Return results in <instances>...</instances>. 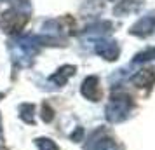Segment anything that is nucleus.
Masks as SVG:
<instances>
[{
	"instance_id": "f257e3e1",
	"label": "nucleus",
	"mask_w": 155,
	"mask_h": 150,
	"mask_svg": "<svg viewBox=\"0 0 155 150\" xmlns=\"http://www.w3.org/2000/svg\"><path fill=\"white\" fill-rule=\"evenodd\" d=\"M133 100L131 96L127 94H113L112 96V101L106 105V119L110 122H122L124 119H127V115L133 108Z\"/></svg>"
},
{
	"instance_id": "f03ea898",
	"label": "nucleus",
	"mask_w": 155,
	"mask_h": 150,
	"mask_svg": "<svg viewBox=\"0 0 155 150\" xmlns=\"http://www.w3.org/2000/svg\"><path fill=\"white\" fill-rule=\"evenodd\" d=\"M28 23V12H23L21 7H12L5 11L2 18H0V28L4 30L9 35H14V33H19L25 25Z\"/></svg>"
},
{
	"instance_id": "7ed1b4c3",
	"label": "nucleus",
	"mask_w": 155,
	"mask_h": 150,
	"mask_svg": "<svg viewBox=\"0 0 155 150\" xmlns=\"http://www.w3.org/2000/svg\"><path fill=\"white\" fill-rule=\"evenodd\" d=\"M153 30H155V11H152V12L145 14L134 23L129 30V33L136 37H148L153 33Z\"/></svg>"
},
{
	"instance_id": "20e7f679",
	"label": "nucleus",
	"mask_w": 155,
	"mask_h": 150,
	"mask_svg": "<svg viewBox=\"0 0 155 150\" xmlns=\"http://www.w3.org/2000/svg\"><path fill=\"white\" fill-rule=\"evenodd\" d=\"M80 91H82V96L87 98V100L91 101H98L101 98V87H99V79L96 75H91V77H87V79L82 82V87H80Z\"/></svg>"
},
{
	"instance_id": "39448f33",
	"label": "nucleus",
	"mask_w": 155,
	"mask_h": 150,
	"mask_svg": "<svg viewBox=\"0 0 155 150\" xmlns=\"http://www.w3.org/2000/svg\"><path fill=\"white\" fill-rule=\"evenodd\" d=\"M96 52H98L101 58H105L106 61H113L119 58V44L113 42V40H98L96 42Z\"/></svg>"
},
{
	"instance_id": "423d86ee",
	"label": "nucleus",
	"mask_w": 155,
	"mask_h": 150,
	"mask_svg": "<svg viewBox=\"0 0 155 150\" xmlns=\"http://www.w3.org/2000/svg\"><path fill=\"white\" fill-rule=\"evenodd\" d=\"M143 2L145 0H122V2H119L113 7V14H117V16L133 14L136 11H140V7L143 5Z\"/></svg>"
},
{
	"instance_id": "0eeeda50",
	"label": "nucleus",
	"mask_w": 155,
	"mask_h": 150,
	"mask_svg": "<svg viewBox=\"0 0 155 150\" xmlns=\"http://www.w3.org/2000/svg\"><path fill=\"white\" fill-rule=\"evenodd\" d=\"M133 84L138 87H152L155 84V72L152 68L140 70L133 77Z\"/></svg>"
},
{
	"instance_id": "6e6552de",
	"label": "nucleus",
	"mask_w": 155,
	"mask_h": 150,
	"mask_svg": "<svg viewBox=\"0 0 155 150\" xmlns=\"http://www.w3.org/2000/svg\"><path fill=\"white\" fill-rule=\"evenodd\" d=\"M73 73H75V66H71V65H64V66H61L56 73L51 75L49 80L52 82V84H56V86H64Z\"/></svg>"
},
{
	"instance_id": "1a4fd4ad",
	"label": "nucleus",
	"mask_w": 155,
	"mask_h": 150,
	"mask_svg": "<svg viewBox=\"0 0 155 150\" xmlns=\"http://www.w3.org/2000/svg\"><path fill=\"white\" fill-rule=\"evenodd\" d=\"M112 32V23L108 21H101L96 25H91L89 28H85V35L89 37H105Z\"/></svg>"
},
{
	"instance_id": "9d476101",
	"label": "nucleus",
	"mask_w": 155,
	"mask_h": 150,
	"mask_svg": "<svg viewBox=\"0 0 155 150\" xmlns=\"http://www.w3.org/2000/svg\"><path fill=\"white\" fill-rule=\"evenodd\" d=\"M33 110L35 108H33L31 103H23L21 107H19V117L26 124H33Z\"/></svg>"
},
{
	"instance_id": "9b49d317",
	"label": "nucleus",
	"mask_w": 155,
	"mask_h": 150,
	"mask_svg": "<svg viewBox=\"0 0 155 150\" xmlns=\"http://www.w3.org/2000/svg\"><path fill=\"white\" fill-rule=\"evenodd\" d=\"M94 150H117V143L113 142L112 138H101L96 142Z\"/></svg>"
},
{
	"instance_id": "f8f14e48",
	"label": "nucleus",
	"mask_w": 155,
	"mask_h": 150,
	"mask_svg": "<svg viewBox=\"0 0 155 150\" xmlns=\"http://www.w3.org/2000/svg\"><path fill=\"white\" fill-rule=\"evenodd\" d=\"M155 58V47H150V49L143 51L140 54H136L134 56V63H143V61H150V59H153Z\"/></svg>"
},
{
	"instance_id": "ddd939ff",
	"label": "nucleus",
	"mask_w": 155,
	"mask_h": 150,
	"mask_svg": "<svg viewBox=\"0 0 155 150\" xmlns=\"http://www.w3.org/2000/svg\"><path fill=\"white\" fill-rule=\"evenodd\" d=\"M37 147H38V150H58L56 143L52 140H49V138H38L37 140Z\"/></svg>"
},
{
	"instance_id": "4468645a",
	"label": "nucleus",
	"mask_w": 155,
	"mask_h": 150,
	"mask_svg": "<svg viewBox=\"0 0 155 150\" xmlns=\"http://www.w3.org/2000/svg\"><path fill=\"white\" fill-rule=\"evenodd\" d=\"M54 119V112H52V108L47 105V103H44L42 105V121L44 122H51Z\"/></svg>"
},
{
	"instance_id": "2eb2a0df",
	"label": "nucleus",
	"mask_w": 155,
	"mask_h": 150,
	"mask_svg": "<svg viewBox=\"0 0 155 150\" xmlns=\"http://www.w3.org/2000/svg\"><path fill=\"white\" fill-rule=\"evenodd\" d=\"M82 135H84V129L78 128V129H77V133H75V135H71V140H73V142H80Z\"/></svg>"
},
{
	"instance_id": "dca6fc26",
	"label": "nucleus",
	"mask_w": 155,
	"mask_h": 150,
	"mask_svg": "<svg viewBox=\"0 0 155 150\" xmlns=\"http://www.w3.org/2000/svg\"><path fill=\"white\" fill-rule=\"evenodd\" d=\"M0 129H2V121H0Z\"/></svg>"
}]
</instances>
